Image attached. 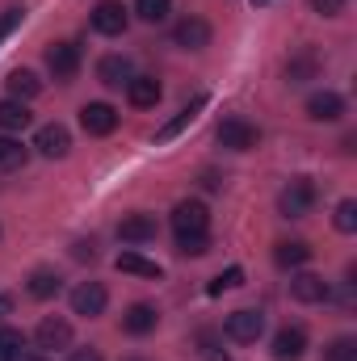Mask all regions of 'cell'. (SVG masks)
I'll list each match as a JSON object with an SVG mask.
<instances>
[{
	"label": "cell",
	"instance_id": "obj_1",
	"mask_svg": "<svg viewBox=\"0 0 357 361\" xmlns=\"http://www.w3.org/2000/svg\"><path fill=\"white\" fill-rule=\"evenodd\" d=\"M277 210H282V219H307L315 210V180L294 177L277 193Z\"/></svg>",
	"mask_w": 357,
	"mask_h": 361
},
{
	"label": "cell",
	"instance_id": "obj_24",
	"mask_svg": "<svg viewBox=\"0 0 357 361\" xmlns=\"http://www.w3.org/2000/svg\"><path fill=\"white\" fill-rule=\"evenodd\" d=\"M114 265H118V273H135V277H152V281L164 277V269H160L156 261H147V257H139V252H122Z\"/></svg>",
	"mask_w": 357,
	"mask_h": 361
},
{
	"label": "cell",
	"instance_id": "obj_32",
	"mask_svg": "<svg viewBox=\"0 0 357 361\" xmlns=\"http://www.w3.org/2000/svg\"><path fill=\"white\" fill-rule=\"evenodd\" d=\"M328 361H357V345L349 341V336H341V341L328 349Z\"/></svg>",
	"mask_w": 357,
	"mask_h": 361
},
{
	"label": "cell",
	"instance_id": "obj_19",
	"mask_svg": "<svg viewBox=\"0 0 357 361\" xmlns=\"http://www.w3.org/2000/svg\"><path fill=\"white\" fill-rule=\"evenodd\" d=\"M4 89H8L13 101H34V97L42 92V80H38L30 68H13V72L4 76Z\"/></svg>",
	"mask_w": 357,
	"mask_h": 361
},
{
	"label": "cell",
	"instance_id": "obj_29",
	"mask_svg": "<svg viewBox=\"0 0 357 361\" xmlns=\"http://www.w3.org/2000/svg\"><path fill=\"white\" fill-rule=\"evenodd\" d=\"M332 223H337V231L353 235V231H357V202H353V197L337 202V214H332Z\"/></svg>",
	"mask_w": 357,
	"mask_h": 361
},
{
	"label": "cell",
	"instance_id": "obj_16",
	"mask_svg": "<svg viewBox=\"0 0 357 361\" xmlns=\"http://www.w3.org/2000/svg\"><path fill=\"white\" fill-rule=\"evenodd\" d=\"M173 42L185 47V51H202V47H210V25L202 17H185V21H177V30H173Z\"/></svg>",
	"mask_w": 357,
	"mask_h": 361
},
{
	"label": "cell",
	"instance_id": "obj_41",
	"mask_svg": "<svg viewBox=\"0 0 357 361\" xmlns=\"http://www.w3.org/2000/svg\"><path fill=\"white\" fill-rule=\"evenodd\" d=\"M253 4H257V8H265V4H277V0H253Z\"/></svg>",
	"mask_w": 357,
	"mask_h": 361
},
{
	"label": "cell",
	"instance_id": "obj_31",
	"mask_svg": "<svg viewBox=\"0 0 357 361\" xmlns=\"http://www.w3.org/2000/svg\"><path fill=\"white\" fill-rule=\"evenodd\" d=\"M21 332H13V328H0V361H17L21 357Z\"/></svg>",
	"mask_w": 357,
	"mask_h": 361
},
{
	"label": "cell",
	"instance_id": "obj_11",
	"mask_svg": "<svg viewBox=\"0 0 357 361\" xmlns=\"http://www.w3.org/2000/svg\"><path fill=\"white\" fill-rule=\"evenodd\" d=\"M80 126H85L89 135H114V130H118V109L105 105V101H89V105L80 109Z\"/></svg>",
	"mask_w": 357,
	"mask_h": 361
},
{
	"label": "cell",
	"instance_id": "obj_5",
	"mask_svg": "<svg viewBox=\"0 0 357 361\" xmlns=\"http://www.w3.org/2000/svg\"><path fill=\"white\" fill-rule=\"evenodd\" d=\"M126 25H131V13H126L122 0H101V4L92 8V30H97V34L118 38V34H126Z\"/></svg>",
	"mask_w": 357,
	"mask_h": 361
},
{
	"label": "cell",
	"instance_id": "obj_20",
	"mask_svg": "<svg viewBox=\"0 0 357 361\" xmlns=\"http://www.w3.org/2000/svg\"><path fill=\"white\" fill-rule=\"evenodd\" d=\"M131 76H135V72H131V59H126V55H105V59L97 63V80L109 85V89H122Z\"/></svg>",
	"mask_w": 357,
	"mask_h": 361
},
{
	"label": "cell",
	"instance_id": "obj_6",
	"mask_svg": "<svg viewBox=\"0 0 357 361\" xmlns=\"http://www.w3.org/2000/svg\"><path fill=\"white\" fill-rule=\"evenodd\" d=\"M47 68H51L55 80H72V76L80 72V47H76V42H55V47H47Z\"/></svg>",
	"mask_w": 357,
	"mask_h": 361
},
{
	"label": "cell",
	"instance_id": "obj_3",
	"mask_svg": "<svg viewBox=\"0 0 357 361\" xmlns=\"http://www.w3.org/2000/svg\"><path fill=\"white\" fill-rule=\"evenodd\" d=\"M173 231H177V235L210 231V210H206V202H198V197L177 202V206H173Z\"/></svg>",
	"mask_w": 357,
	"mask_h": 361
},
{
	"label": "cell",
	"instance_id": "obj_8",
	"mask_svg": "<svg viewBox=\"0 0 357 361\" xmlns=\"http://www.w3.org/2000/svg\"><path fill=\"white\" fill-rule=\"evenodd\" d=\"M34 147H38V156H47V160H63V156L72 152V135H68V126L51 122V126H42V130L34 135Z\"/></svg>",
	"mask_w": 357,
	"mask_h": 361
},
{
	"label": "cell",
	"instance_id": "obj_36",
	"mask_svg": "<svg viewBox=\"0 0 357 361\" xmlns=\"http://www.w3.org/2000/svg\"><path fill=\"white\" fill-rule=\"evenodd\" d=\"M68 361H105V357H101V349H92L89 345V349H72V357Z\"/></svg>",
	"mask_w": 357,
	"mask_h": 361
},
{
	"label": "cell",
	"instance_id": "obj_34",
	"mask_svg": "<svg viewBox=\"0 0 357 361\" xmlns=\"http://www.w3.org/2000/svg\"><path fill=\"white\" fill-rule=\"evenodd\" d=\"M72 257H76V261H97V244H92V240H76V244H72Z\"/></svg>",
	"mask_w": 357,
	"mask_h": 361
},
{
	"label": "cell",
	"instance_id": "obj_18",
	"mask_svg": "<svg viewBox=\"0 0 357 361\" xmlns=\"http://www.w3.org/2000/svg\"><path fill=\"white\" fill-rule=\"evenodd\" d=\"M206 101H210V97H206V92H198V97H193V101H189V105L181 109L173 122H164V126L156 130V143H169V139H177L181 130H185V126H189V122H193V118H198L202 109H206Z\"/></svg>",
	"mask_w": 357,
	"mask_h": 361
},
{
	"label": "cell",
	"instance_id": "obj_22",
	"mask_svg": "<svg viewBox=\"0 0 357 361\" xmlns=\"http://www.w3.org/2000/svg\"><path fill=\"white\" fill-rule=\"evenodd\" d=\"M273 261H277L282 269H303V265L311 261V244H303V240H282V244L273 248Z\"/></svg>",
	"mask_w": 357,
	"mask_h": 361
},
{
	"label": "cell",
	"instance_id": "obj_4",
	"mask_svg": "<svg viewBox=\"0 0 357 361\" xmlns=\"http://www.w3.org/2000/svg\"><path fill=\"white\" fill-rule=\"evenodd\" d=\"M223 332L236 341V345H257L261 341V332H265V315L261 311H231L227 315V324H223Z\"/></svg>",
	"mask_w": 357,
	"mask_h": 361
},
{
	"label": "cell",
	"instance_id": "obj_27",
	"mask_svg": "<svg viewBox=\"0 0 357 361\" xmlns=\"http://www.w3.org/2000/svg\"><path fill=\"white\" fill-rule=\"evenodd\" d=\"M135 13H139L147 25H160V21H169L173 0H135Z\"/></svg>",
	"mask_w": 357,
	"mask_h": 361
},
{
	"label": "cell",
	"instance_id": "obj_26",
	"mask_svg": "<svg viewBox=\"0 0 357 361\" xmlns=\"http://www.w3.org/2000/svg\"><path fill=\"white\" fill-rule=\"evenodd\" d=\"M30 160V152L17 143V139H8V135H0V173H13V169H21Z\"/></svg>",
	"mask_w": 357,
	"mask_h": 361
},
{
	"label": "cell",
	"instance_id": "obj_39",
	"mask_svg": "<svg viewBox=\"0 0 357 361\" xmlns=\"http://www.w3.org/2000/svg\"><path fill=\"white\" fill-rule=\"evenodd\" d=\"M17 361H47V357H42V353H21Z\"/></svg>",
	"mask_w": 357,
	"mask_h": 361
},
{
	"label": "cell",
	"instance_id": "obj_17",
	"mask_svg": "<svg viewBox=\"0 0 357 361\" xmlns=\"http://www.w3.org/2000/svg\"><path fill=\"white\" fill-rule=\"evenodd\" d=\"M307 353V332L303 328H282L273 336V361H298Z\"/></svg>",
	"mask_w": 357,
	"mask_h": 361
},
{
	"label": "cell",
	"instance_id": "obj_7",
	"mask_svg": "<svg viewBox=\"0 0 357 361\" xmlns=\"http://www.w3.org/2000/svg\"><path fill=\"white\" fill-rule=\"evenodd\" d=\"M105 302H109V294H105L101 281H80V286L72 290V311L85 315V319H97V315L105 311Z\"/></svg>",
	"mask_w": 357,
	"mask_h": 361
},
{
	"label": "cell",
	"instance_id": "obj_14",
	"mask_svg": "<svg viewBox=\"0 0 357 361\" xmlns=\"http://www.w3.org/2000/svg\"><path fill=\"white\" fill-rule=\"evenodd\" d=\"M160 97H164V89H160L156 76H131V80H126V101H131L135 109H156Z\"/></svg>",
	"mask_w": 357,
	"mask_h": 361
},
{
	"label": "cell",
	"instance_id": "obj_23",
	"mask_svg": "<svg viewBox=\"0 0 357 361\" xmlns=\"http://www.w3.org/2000/svg\"><path fill=\"white\" fill-rule=\"evenodd\" d=\"M34 122V114H30V105L25 101H0V130H25Z\"/></svg>",
	"mask_w": 357,
	"mask_h": 361
},
{
	"label": "cell",
	"instance_id": "obj_2",
	"mask_svg": "<svg viewBox=\"0 0 357 361\" xmlns=\"http://www.w3.org/2000/svg\"><path fill=\"white\" fill-rule=\"evenodd\" d=\"M214 139H219L227 152H253V147L261 143V130H257L253 122H244V118H227V122H219Z\"/></svg>",
	"mask_w": 357,
	"mask_h": 361
},
{
	"label": "cell",
	"instance_id": "obj_12",
	"mask_svg": "<svg viewBox=\"0 0 357 361\" xmlns=\"http://www.w3.org/2000/svg\"><path fill=\"white\" fill-rule=\"evenodd\" d=\"M156 324H160V311L152 302H131L122 311V332H131V336H147V332H156Z\"/></svg>",
	"mask_w": 357,
	"mask_h": 361
},
{
	"label": "cell",
	"instance_id": "obj_25",
	"mask_svg": "<svg viewBox=\"0 0 357 361\" xmlns=\"http://www.w3.org/2000/svg\"><path fill=\"white\" fill-rule=\"evenodd\" d=\"M315 72H320V59L311 55V51H298L290 63H286V80L290 85H303V80H315Z\"/></svg>",
	"mask_w": 357,
	"mask_h": 361
},
{
	"label": "cell",
	"instance_id": "obj_35",
	"mask_svg": "<svg viewBox=\"0 0 357 361\" xmlns=\"http://www.w3.org/2000/svg\"><path fill=\"white\" fill-rule=\"evenodd\" d=\"M17 21H21V8H8V13H4V17H0V38H8V34H13V25H17Z\"/></svg>",
	"mask_w": 357,
	"mask_h": 361
},
{
	"label": "cell",
	"instance_id": "obj_33",
	"mask_svg": "<svg viewBox=\"0 0 357 361\" xmlns=\"http://www.w3.org/2000/svg\"><path fill=\"white\" fill-rule=\"evenodd\" d=\"M311 8H315L320 17H341V13H345V0H311Z\"/></svg>",
	"mask_w": 357,
	"mask_h": 361
},
{
	"label": "cell",
	"instance_id": "obj_30",
	"mask_svg": "<svg viewBox=\"0 0 357 361\" xmlns=\"http://www.w3.org/2000/svg\"><path fill=\"white\" fill-rule=\"evenodd\" d=\"M236 286H244V269L240 265H231V269H223L210 286H206V294H223V290H236Z\"/></svg>",
	"mask_w": 357,
	"mask_h": 361
},
{
	"label": "cell",
	"instance_id": "obj_28",
	"mask_svg": "<svg viewBox=\"0 0 357 361\" xmlns=\"http://www.w3.org/2000/svg\"><path fill=\"white\" fill-rule=\"evenodd\" d=\"M177 252H181V257H206V252H210V231L177 235Z\"/></svg>",
	"mask_w": 357,
	"mask_h": 361
},
{
	"label": "cell",
	"instance_id": "obj_15",
	"mask_svg": "<svg viewBox=\"0 0 357 361\" xmlns=\"http://www.w3.org/2000/svg\"><path fill=\"white\" fill-rule=\"evenodd\" d=\"M118 240H122V244H147V240H156V219L143 214V210L126 214V219L118 223Z\"/></svg>",
	"mask_w": 357,
	"mask_h": 361
},
{
	"label": "cell",
	"instance_id": "obj_13",
	"mask_svg": "<svg viewBox=\"0 0 357 361\" xmlns=\"http://www.w3.org/2000/svg\"><path fill=\"white\" fill-rule=\"evenodd\" d=\"M34 341H38V349H68V345H72V324H68L63 315H47V319L38 324Z\"/></svg>",
	"mask_w": 357,
	"mask_h": 361
},
{
	"label": "cell",
	"instance_id": "obj_38",
	"mask_svg": "<svg viewBox=\"0 0 357 361\" xmlns=\"http://www.w3.org/2000/svg\"><path fill=\"white\" fill-rule=\"evenodd\" d=\"M202 185H206V189H223V177H219V173H206Z\"/></svg>",
	"mask_w": 357,
	"mask_h": 361
},
{
	"label": "cell",
	"instance_id": "obj_9",
	"mask_svg": "<svg viewBox=\"0 0 357 361\" xmlns=\"http://www.w3.org/2000/svg\"><path fill=\"white\" fill-rule=\"evenodd\" d=\"M332 286L320 277V273H294L290 277V298L294 302H328Z\"/></svg>",
	"mask_w": 357,
	"mask_h": 361
},
{
	"label": "cell",
	"instance_id": "obj_40",
	"mask_svg": "<svg viewBox=\"0 0 357 361\" xmlns=\"http://www.w3.org/2000/svg\"><path fill=\"white\" fill-rule=\"evenodd\" d=\"M206 353H210V361H231L227 353H214V349H206Z\"/></svg>",
	"mask_w": 357,
	"mask_h": 361
},
{
	"label": "cell",
	"instance_id": "obj_21",
	"mask_svg": "<svg viewBox=\"0 0 357 361\" xmlns=\"http://www.w3.org/2000/svg\"><path fill=\"white\" fill-rule=\"evenodd\" d=\"M25 290H30V298H38V302H47V298H55V294L63 290V277H59L55 269H47V265H42V269H34V273H30V281H25Z\"/></svg>",
	"mask_w": 357,
	"mask_h": 361
},
{
	"label": "cell",
	"instance_id": "obj_10",
	"mask_svg": "<svg viewBox=\"0 0 357 361\" xmlns=\"http://www.w3.org/2000/svg\"><path fill=\"white\" fill-rule=\"evenodd\" d=\"M307 118L311 122H341L345 118V97L341 92H311L307 97Z\"/></svg>",
	"mask_w": 357,
	"mask_h": 361
},
{
	"label": "cell",
	"instance_id": "obj_37",
	"mask_svg": "<svg viewBox=\"0 0 357 361\" xmlns=\"http://www.w3.org/2000/svg\"><path fill=\"white\" fill-rule=\"evenodd\" d=\"M4 315H13V294L0 290V319H4Z\"/></svg>",
	"mask_w": 357,
	"mask_h": 361
}]
</instances>
